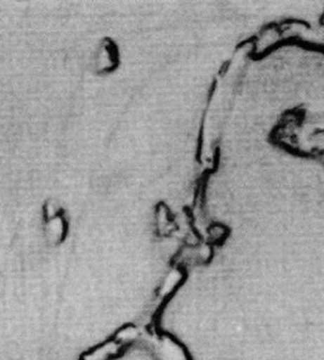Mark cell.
Instances as JSON below:
<instances>
[{"label": "cell", "instance_id": "7a4b0ae2", "mask_svg": "<svg viewBox=\"0 0 324 360\" xmlns=\"http://www.w3.org/2000/svg\"><path fill=\"white\" fill-rule=\"evenodd\" d=\"M160 351L163 355V360H187L184 352L180 349V345L172 341L162 340Z\"/></svg>", "mask_w": 324, "mask_h": 360}, {"label": "cell", "instance_id": "6da1fadb", "mask_svg": "<svg viewBox=\"0 0 324 360\" xmlns=\"http://www.w3.org/2000/svg\"><path fill=\"white\" fill-rule=\"evenodd\" d=\"M119 62V52L115 44L103 41L94 58V69L98 73H109L115 70Z\"/></svg>", "mask_w": 324, "mask_h": 360}]
</instances>
